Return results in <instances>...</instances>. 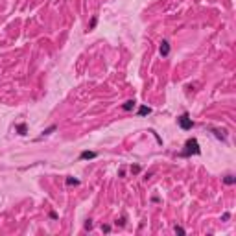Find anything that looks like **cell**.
Here are the masks:
<instances>
[{
    "mask_svg": "<svg viewBox=\"0 0 236 236\" xmlns=\"http://www.w3.org/2000/svg\"><path fill=\"white\" fill-rule=\"evenodd\" d=\"M190 155H201L199 142H197V138H194V137L184 142V151H181L179 157H190Z\"/></svg>",
    "mask_w": 236,
    "mask_h": 236,
    "instance_id": "obj_1",
    "label": "cell"
},
{
    "mask_svg": "<svg viewBox=\"0 0 236 236\" xmlns=\"http://www.w3.org/2000/svg\"><path fill=\"white\" fill-rule=\"evenodd\" d=\"M177 125L181 129H184V131H188V129H192L194 127V120L190 118V114L188 113H183L181 116L177 118Z\"/></svg>",
    "mask_w": 236,
    "mask_h": 236,
    "instance_id": "obj_2",
    "label": "cell"
},
{
    "mask_svg": "<svg viewBox=\"0 0 236 236\" xmlns=\"http://www.w3.org/2000/svg\"><path fill=\"white\" fill-rule=\"evenodd\" d=\"M98 157V151H92V149H83L81 153H79V159L81 160H92Z\"/></svg>",
    "mask_w": 236,
    "mask_h": 236,
    "instance_id": "obj_3",
    "label": "cell"
},
{
    "mask_svg": "<svg viewBox=\"0 0 236 236\" xmlns=\"http://www.w3.org/2000/svg\"><path fill=\"white\" fill-rule=\"evenodd\" d=\"M159 52H160V56H162V57H168L170 56V43L168 41H162V43H160Z\"/></svg>",
    "mask_w": 236,
    "mask_h": 236,
    "instance_id": "obj_4",
    "label": "cell"
},
{
    "mask_svg": "<svg viewBox=\"0 0 236 236\" xmlns=\"http://www.w3.org/2000/svg\"><path fill=\"white\" fill-rule=\"evenodd\" d=\"M210 131L214 133V137H216V138L223 140V142H225V140H227V137H225V131H223V129H216V127H212V129H210Z\"/></svg>",
    "mask_w": 236,
    "mask_h": 236,
    "instance_id": "obj_5",
    "label": "cell"
},
{
    "mask_svg": "<svg viewBox=\"0 0 236 236\" xmlns=\"http://www.w3.org/2000/svg\"><path fill=\"white\" fill-rule=\"evenodd\" d=\"M149 113H151V107H148V105H140V107H138V111H137V114H138V116H148Z\"/></svg>",
    "mask_w": 236,
    "mask_h": 236,
    "instance_id": "obj_6",
    "label": "cell"
},
{
    "mask_svg": "<svg viewBox=\"0 0 236 236\" xmlns=\"http://www.w3.org/2000/svg\"><path fill=\"white\" fill-rule=\"evenodd\" d=\"M135 105H137V102H135V100H127V102H125L124 105H122V111H133L135 109Z\"/></svg>",
    "mask_w": 236,
    "mask_h": 236,
    "instance_id": "obj_7",
    "label": "cell"
},
{
    "mask_svg": "<svg viewBox=\"0 0 236 236\" xmlns=\"http://www.w3.org/2000/svg\"><path fill=\"white\" fill-rule=\"evenodd\" d=\"M56 129H57V125H56V124H54V125H50V127H46V129L43 131V135H41V137H39L37 140H41V138H44V137H48V135H52L54 131H56Z\"/></svg>",
    "mask_w": 236,
    "mask_h": 236,
    "instance_id": "obj_8",
    "label": "cell"
},
{
    "mask_svg": "<svg viewBox=\"0 0 236 236\" xmlns=\"http://www.w3.org/2000/svg\"><path fill=\"white\" fill-rule=\"evenodd\" d=\"M223 183H225V184H234V183H236V177H234L233 173H227V175L223 177Z\"/></svg>",
    "mask_w": 236,
    "mask_h": 236,
    "instance_id": "obj_9",
    "label": "cell"
},
{
    "mask_svg": "<svg viewBox=\"0 0 236 236\" xmlns=\"http://www.w3.org/2000/svg\"><path fill=\"white\" fill-rule=\"evenodd\" d=\"M65 183H67L68 186H78V184H79V179H76V177H67Z\"/></svg>",
    "mask_w": 236,
    "mask_h": 236,
    "instance_id": "obj_10",
    "label": "cell"
},
{
    "mask_svg": "<svg viewBox=\"0 0 236 236\" xmlns=\"http://www.w3.org/2000/svg\"><path fill=\"white\" fill-rule=\"evenodd\" d=\"M17 131H19V135H26L28 133V125L26 124H17Z\"/></svg>",
    "mask_w": 236,
    "mask_h": 236,
    "instance_id": "obj_11",
    "label": "cell"
},
{
    "mask_svg": "<svg viewBox=\"0 0 236 236\" xmlns=\"http://www.w3.org/2000/svg\"><path fill=\"white\" fill-rule=\"evenodd\" d=\"M96 24H98V17L94 15V17L90 19V24H89V32H90V30H94V28H96Z\"/></svg>",
    "mask_w": 236,
    "mask_h": 236,
    "instance_id": "obj_12",
    "label": "cell"
},
{
    "mask_svg": "<svg viewBox=\"0 0 236 236\" xmlns=\"http://www.w3.org/2000/svg\"><path fill=\"white\" fill-rule=\"evenodd\" d=\"M173 230H175L177 234H186V230H184L183 227H181V225H175V227H173Z\"/></svg>",
    "mask_w": 236,
    "mask_h": 236,
    "instance_id": "obj_13",
    "label": "cell"
},
{
    "mask_svg": "<svg viewBox=\"0 0 236 236\" xmlns=\"http://www.w3.org/2000/svg\"><path fill=\"white\" fill-rule=\"evenodd\" d=\"M85 229H87V230L92 229V219H87V223H85Z\"/></svg>",
    "mask_w": 236,
    "mask_h": 236,
    "instance_id": "obj_14",
    "label": "cell"
},
{
    "mask_svg": "<svg viewBox=\"0 0 236 236\" xmlns=\"http://www.w3.org/2000/svg\"><path fill=\"white\" fill-rule=\"evenodd\" d=\"M102 230H103V233H109V230H111V225H107V223L102 225Z\"/></svg>",
    "mask_w": 236,
    "mask_h": 236,
    "instance_id": "obj_15",
    "label": "cell"
},
{
    "mask_svg": "<svg viewBox=\"0 0 236 236\" xmlns=\"http://www.w3.org/2000/svg\"><path fill=\"white\" fill-rule=\"evenodd\" d=\"M131 172H133V173H138V172H140V166H137V164L131 166Z\"/></svg>",
    "mask_w": 236,
    "mask_h": 236,
    "instance_id": "obj_16",
    "label": "cell"
},
{
    "mask_svg": "<svg viewBox=\"0 0 236 236\" xmlns=\"http://www.w3.org/2000/svg\"><path fill=\"white\" fill-rule=\"evenodd\" d=\"M48 216H50V218H52V219H57V212H54V210H52V212H50Z\"/></svg>",
    "mask_w": 236,
    "mask_h": 236,
    "instance_id": "obj_17",
    "label": "cell"
},
{
    "mask_svg": "<svg viewBox=\"0 0 236 236\" xmlns=\"http://www.w3.org/2000/svg\"><path fill=\"white\" fill-rule=\"evenodd\" d=\"M229 218H230V214H229V212H225V214L222 216V219H223V222H227V219H229Z\"/></svg>",
    "mask_w": 236,
    "mask_h": 236,
    "instance_id": "obj_18",
    "label": "cell"
},
{
    "mask_svg": "<svg viewBox=\"0 0 236 236\" xmlns=\"http://www.w3.org/2000/svg\"><path fill=\"white\" fill-rule=\"evenodd\" d=\"M124 223H125V219H124V218H120L118 222H116V225H124Z\"/></svg>",
    "mask_w": 236,
    "mask_h": 236,
    "instance_id": "obj_19",
    "label": "cell"
}]
</instances>
